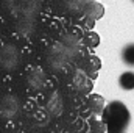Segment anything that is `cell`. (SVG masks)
Instances as JSON below:
<instances>
[{"instance_id":"6da1fadb","label":"cell","mask_w":134,"mask_h":133,"mask_svg":"<svg viewBox=\"0 0 134 133\" xmlns=\"http://www.w3.org/2000/svg\"><path fill=\"white\" fill-rule=\"evenodd\" d=\"M103 122L108 133H123L130 124V111L120 102H111L103 110Z\"/></svg>"},{"instance_id":"7a4b0ae2","label":"cell","mask_w":134,"mask_h":133,"mask_svg":"<svg viewBox=\"0 0 134 133\" xmlns=\"http://www.w3.org/2000/svg\"><path fill=\"white\" fill-rule=\"evenodd\" d=\"M120 86L126 91H131L134 89V72H123L120 75V80H119Z\"/></svg>"},{"instance_id":"3957f363","label":"cell","mask_w":134,"mask_h":133,"mask_svg":"<svg viewBox=\"0 0 134 133\" xmlns=\"http://www.w3.org/2000/svg\"><path fill=\"white\" fill-rule=\"evenodd\" d=\"M122 58L128 66H134V44H130L123 49L122 52Z\"/></svg>"}]
</instances>
